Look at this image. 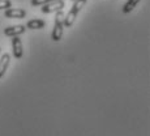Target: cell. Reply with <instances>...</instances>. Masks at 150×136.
<instances>
[{"mask_svg":"<svg viewBox=\"0 0 150 136\" xmlns=\"http://www.w3.org/2000/svg\"><path fill=\"white\" fill-rule=\"evenodd\" d=\"M64 17L65 13L63 11H57L56 14H55V24H54V30L52 34H51V38L52 41L57 42L62 39L63 37V29H64Z\"/></svg>","mask_w":150,"mask_h":136,"instance_id":"7a4b0ae2","label":"cell"},{"mask_svg":"<svg viewBox=\"0 0 150 136\" xmlns=\"http://www.w3.org/2000/svg\"><path fill=\"white\" fill-rule=\"evenodd\" d=\"M12 7L11 0H0V9H8Z\"/></svg>","mask_w":150,"mask_h":136,"instance_id":"8fae6325","label":"cell"},{"mask_svg":"<svg viewBox=\"0 0 150 136\" xmlns=\"http://www.w3.org/2000/svg\"><path fill=\"white\" fill-rule=\"evenodd\" d=\"M46 26V22L41 19H34V20H30V21L26 24V29H43Z\"/></svg>","mask_w":150,"mask_h":136,"instance_id":"ba28073f","label":"cell"},{"mask_svg":"<svg viewBox=\"0 0 150 136\" xmlns=\"http://www.w3.org/2000/svg\"><path fill=\"white\" fill-rule=\"evenodd\" d=\"M0 54H1V47H0Z\"/></svg>","mask_w":150,"mask_h":136,"instance_id":"7c38bea8","label":"cell"},{"mask_svg":"<svg viewBox=\"0 0 150 136\" xmlns=\"http://www.w3.org/2000/svg\"><path fill=\"white\" fill-rule=\"evenodd\" d=\"M52 1H60V0H31V5L33 7H38V5L47 4V3H52Z\"/></svg>","mask_w":150,"mask_h":136,"instance_id":"30bf717a","label":"cell"},{"mask_svg":"<svg viewBox=\"0 0 150 136\" xmlns=\"http://www.w3.org/2000/svg\"><path fill=\"white\" fill-rule=\"evenodd\" d=\"M140 3V0H128L123 7V13H129L137 7V4Z\"/></svg>","mask_w":150,"mask_h":136,"instance_id":"9c48e42d","label":"cell"},{"mask_svg":"<svg viewBox=\"0 0 150 136\" xmlns=\"http://www.w3.org/2000/svg\"><path fill=\"white\" fill-rule=\"evenodd\" d=\"M72 1H74V0H72Z\"/></svg>","mask_w":150,"mask_h":136,"instance_id":"4fadbf2b","label":"cell"},{"mask_svg":"<svg viewBox=\"0 0 150 136\" xmlns=\"http://www.w3.org/2000/svg\"><path fill=\"white\" fill-rule=\"evenodd\" d=\"M12 51L13 56L16 59H21L24 56V48H22V42L18 38V36H14L12 38Z\"/></svg>","mask_w":150,"mask_h":136,"instance_id":"277c9868","label":"cell"},{"mask_svg":"<svg viewBox=\"0 0 150 136\" xmlns=\"http://www.w3.org/2000/svg\"><path fill=\"white\" fill-rule=\"evenodd\" d=\"M9 62H11V55L9 54H3L1 58H0V79H1V77L5 75V72H7Z\"/></svg>","mask_w":150,"mask_h":136,"instance_id":"52a82bcc","label":"cell"},{"mask_svg":"<svg viewBox=\"0 0 150 136\" xmlns=\"http://www.w3.org/2000/svg\"><path fill=\"white\" fill-rule=\"evenodd\" d=\"M25 31H26V26H24V25H14V26H8L4 29V34L8 37L20 36Z\"/></svg>","mask_w":150,"mask_h":136,"instance_id":"8992f818","label":"cell"},{"mask_svg":"<svg viewBox=\"0 0 150 136\" xmlns=\"http://www.w3.org/2000/svg\"><path fill=\"white\" fill-rule=\"evenodd\" d=\"M25 16H26V11L21 8H8L4 13V17L7 19H24Z\"/></svg>","mask_w":150,"mask_h":136,"instance_id":"5b68a950","label":"cell"},{"mask_svg":"<svg viewBox=\"0 0 150 136\" xmlns=\"http://www.w3.org/2000/svg\"><path fill=\"white\" fill-rule=\"evenodd\" d=\"M63 8H64V0H60V1H52L43 4L41 11L43 13H52V12H57V11H62Z\"/></svg>","mask_w":150,"mask_h":136,"instance_id":"3957f363","label":"cell"},{"mask_svg":"<svg viewBox=\"0 0 150 136\" xmlns=\"http://www.w3.org/2000/svg\"><path fill=\"white\" fill-rule=\"evenodd\" d=\"M86 3H88V0H74L71 11H69V12L65 14V17H64V26L65 28H71L72 25H73L77 14H79L80 11H81L82 8L86 5Z\"/></svg>","mask_w":150,"mask_h":136,"instance_id":"6da1fadb","label":"cell"}]
</instances>
